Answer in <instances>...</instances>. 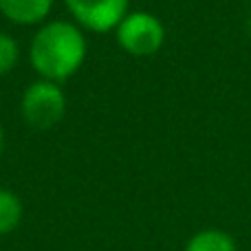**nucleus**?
Segmentation results:
<instances>
[{
	"label": "nucleus",
	"mask_w": 251,
	"mask_h": 251,
	"mask_svg": "<svg viewBox=\"0 0 251 251\" xmlns=\"http://www.w3.org/2000/svg\"><path fill=\"white\" fill-rule=\"evenodd\" d=\"M25 216V207L22 201L16 192L0 187V236H9L16 231Z\"/></svg>",
	"instance_id": "7"
},
{
	"label": "nucleus",
	"mask_w": 251,
	"mask_h": 251,
	"mask_svg": "<svg viewBox=\"0 0 251 251\" xmlns=\"http://www.w3.org/2000/svg\"><path fill=\"white\" fill-rule=\"evenodd\" d=\"M71 20L88 33H110L128 16L130 0H64Z\"/></svg>",
	"instance_id": "4"
},
{
	"label": "nucleus",
	"mask_w": 251,
	"mask_h": 251,
	"mask_svg": "<svg viewBox=\"0 0 251 251\" xmlns=\"http://www.w3.org/2000/svg\"><path fill=\"white\" fill-rule=\"evenodd\" d=\"M185 251H238V243L229 231L207 227L190 236V240L185 243Z\"/></svg>",
	"instance_id": "6"
},
{
	"label": "nucleus",
	"mask_w": 251,
	"mask_h": 251,
	"mask_svg": "<svg viewBox=\"0 0 251 251\" xmlns=\"http://www.w3.org/2000/svg\"><path fill=\"white\" fill-rule=\"evenodd\" d=\"M119 49L132 57H150L163 49L165 26L150 11H128L113 31Z\"/></svg>",
	"instance_id": "3"
},
{
	"label": "nucleus",
	"mask_w": 251,
	"mask_h": 251,
	"mask_svg": "<svg viewBox=\"0 0 251 251\" xmlns=\"http://www.w3.org/2000/svg\"><path fill=\"white\" fill-rule=\"evenodd\" d=\"M88 55L86 31L73 20L49 18L29 42V62L38 77L64 84L79 73Z\"/></svg>",
	"instance_id": "1"
},
{
	"label": "nucleus",
	"mask_w": 251,
	"mask_h": 251,
	"mask_svg": "<svg viewBox=\"0 0 251 251\" xmlns=\"http://www.w3.org/2000/svg\"><path fill=\"white\" fill-rule=\"evenodd\" d=\"M20 62V44L7 31H0V77H7Z\"/></svg>",
	"instance_id": "8"
},
{
	"label": "nucleus",
	"mask_w": 251,
	"mask_h": 251,
	"mask_svg": "<svg viewBox=\"0 0 251 251\" xmlns=\"http://www.w3.org/2000/svg\"><path fill=\"white\" fill-rule=\"evenodd\" d=\"M69 100L62 84L38 77L26 84L20 97V117L33 130H51L64 119Z\"/></svg>",
	"instance_id": "2"
},
{
	"label": "nucleus",
	"mask_w": 251,
	"mask_h": 251,
	"mask_svg": "<svg viewBox=\"0 0 251 251\" xmlns=\"http://www.w3.org/2000/svg\"><path fill=\"white\" fill-rule=\"evenodd\" d=\"M55 0H0V13L11 25L40 26L49 20Z\"/></svg>",
	"instance_id": "5"
},
{
	"label": "nucleus",
	"mask_w": 251,
	"mask_h": 251,
	"mask_svg": "<svg viewBox=\"0 0 251 251\" xmlns=\"http://www.w3.org/2000/svg\"><path fill=\"white\" fill-rule=\"evenodd\" d=\"M2 148H4V128L0 124V154H2Z\"/></svg>",
	"instance_id": "9"
}]
</instances>
